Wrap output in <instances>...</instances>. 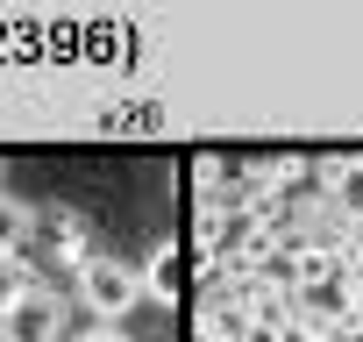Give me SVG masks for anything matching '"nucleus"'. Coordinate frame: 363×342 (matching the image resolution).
<instances>
[{
    "instance_id": "3",
    "label": "nucleus",
    "mask_w": 363,
    "mask_h": 342,
    "mask_svg": "<svg viewBox=\"0 0 363 342\" xmlns=\"http://www.w3.org/2000/svg\"><path fill=\"white\" fill-rule=\"evenodd\" d=\"M342 278V257L335 250H320V243H292L285 250V285H292V299L299 292H328Z\"/></svg>"
},
{
    "instance_id": "8",
    "label": "nucleus",
    "mask_w": 363,
    "mask_h": 342,
    "mask_svg": "<svg viewBox=\"0 0 363 342\" xmlns=\"http://www.w3.org/2000/svg\"><path fill=\"white\" fill-rule=\"evenodd\" d=\"M36 221H43V214H36L29 200H15V193H0V250H22V243L36 236Z\"/></svg>"
},
{
    "instance_id": "6",
    "label": "nucleus",
    "mask_w": 363,
    "mask_h": 342,
    "mask_svg": "<svg viewBox=\"0 0 363 342\" xmlns=\"http://www.w3.org/2000/svg\"><path fill=\"white\" fill-rule=\"evenodd\" d=\"M143 299H157V307H178L186 292H178V243H157L150 250V264H143Z\"/></svg>"
},
{
    "instance_id": "10",
    "label": "nucleus",
    "mask_w": 363,
    "mask_h": 342,
    "mask_svg": "<svg viewBox=\"0 0 363 342\" xmlns=\"http://www.w3.org/2000/svg\"><path fill=\"white\" fill-rule=\"evenodd\" d=\"M72 342H135V335H128V328H107V321H93V328H86V335H72Z\"/></svg>"
},
{
    "instance_id": "4",
    "label": "nucleus",
    "mask_w": 363,
    "mask_h": 342,
    "mask_svg": "<svg viewBox=\"0 0 363 342\" xmlns=\"http://www.w3.org/2000/svg\"><path fill=\"white\" fill-rule=\"evenodd\" d=\"M50 257L79 278L100 250H93V228H86V214H72V207H50Z\"/></svg>"
},
{
    "instance_id": "1",
    "label": "nucleus",
    "mask_w": 363,
    "mask_h": 342,
    "mask_svg": "<svg viewBox=\"0 0 363 342\" xmlns=\"http://www.w3.org/2000/svg\"><path fill=\"white\" fill-rule=\"evenodd\" d=\"M72 299H79L93 321L121 328V321L135 314V299H143V271H135L128 257H93V264L72 278Z\"/></svg>"
},
{
    "instance_id": "7",
    "label": "nucleus",
    "mask_w": 363,
    "mask_h": 342,
    "mask_svg": "<svg viewBox=\"0 0 363 342\" xmlns=\"http://www.w3.org/2000/svg\"><path fill=\"white\" fill-rule=\"evenodd\" d=\"M29 292H36V271H29V257H22V250H0V314H15Z\"/></svg>"
},
{
    "instance_id": "5",
    "label": "nucleus",
    "mask_w": 363,
    "mask_h": 342,
    "mask_svg": "<svg viewBox=\"0 0 363 342\" xmlns=\"http://www.w3.org/2000/svg\"><path fill=\"white\" fill-rule=\"evenodd\" d=\"M306 179H313V193H320V200H342V193L363 179V157H349V150H328V157H313V164H306Z\"/></svg>"
},
{
    "instance_id": "2",
    "label": "nucleus",
    "mask_w": 363,
    "mask_h": 342,
    "mask_svg": "<svg viewBox=\"0 0 363 342\" xmlns=\"http://www.w3.org/2000/svg\"><path fill=\"white\" fill-rule=\"evenodd\" d=\"M0 342H65V299L36 285L15 314H0Z\"/></svg>"
},
{
    "instance_id": "9",
    "label": "nucleus",
    "mask_w": 363,
    "mask_h": 342,
    "mask_svg": "<svg viewBox=\"0 0 363 342\" xmlns=\"http://www.w3.org/2000/svg\"><path fill=\"white\" fill-rule=\"evenodd\" d=\"M193 171H200V179H193V186H200V200H221V186H228V164H221L214 150H200V157H193Z\"/></svg>"
}]
</instances>
